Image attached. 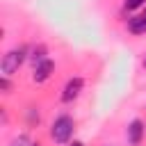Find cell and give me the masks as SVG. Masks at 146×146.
I'll return each instance as SVG.
<instances>
[{
    "instance_id": "7",
    "label": "cell",
    "mask_w": 146,
    "mask_h": 146,
    "mask_svg": "<svg viewBox=\"0 0 146 146\" xmlns=\"http://www.w3.org/2000/svg\"><path fill=\"white\" fill-rule=\"evenodd\" d=\"M46 55H48L46 46H34V48H32V55H30V59H32V64L36 66V64H41L43 59H48Z\"/></svg>"
},
{
    "instance_id": "9",
    "label": "cell",
    "mask_w": 146,
    "mask_h": 146,
    "mask_svg": "<svg viewBox=\"0 0 146 146\" xmlns=\"http://www.w3.org/2000/svg\"><path fill=\"white\" fill-rule=\"evenodd\" d=\"M146 5V0H125V9H139V7H144Z\"/></svg>"
},
{
    "instance_id": "15",
    "label": "cell",
    "mask_w": 146,
    "mask_h": 146,
    "mask_svg": "<svg viewBox=\"0 0 146 146\" xmlns=\"http://www.w3.org/2000/svg\"><path fill=\"white\" fill-rule=\"evenodd\" d=\"M34 146H39V144H34Z\"/></svg>"
},
{
    "instance_id": "14",
    "label": "cell",
    "mask_w": 146,
    "mask_h": 146,
    "mask_svg": "<svg viewBox=\"0 0 146 146\" xmlns=\"http://www.w3.org/2000/svg\"><path fill=\"white\" fill-rule=\"evenodd\" d=\"M144 66H146V59H144Z\"/></svg>"
},
{
    "instance_id": "5",
    "label": "cell",
    "mask_w": 146,
    "mask_h": 146,
    "mask_svg": "<svg viewBox=\"0 0 146 146\" xmlns=\"http://www.w3.org/2000/svg\"><path fill=\"white\" fill-rule=\"evenodd\" d=\"M52 71H55V62L48 57V59H43L41 64L34 66V71H32V80H34V82H46V80L52 75Z\"/></svg>"
},
{
    "instance_id": "1",
    "label": "cell",
    "mask_w": 146,
    "mask_h": 146,
    "mask_svg": "<svg viewBox=\"0 0 146 146\" xmlns=\"http://www.w3.org/2000/svg\"><path fill=\"white\" fill-rule=\"evenodd\" d=\"M73 130H75V121L68 114H59L50 125V137L55 144H68L73 137Z\"/></svg>"
},
{
    "instance_id": "10",
    "label": "cell",
    "mask_w": 146,
    "mask_h": 146,
    "mask_svg": "<svg viewBox=\"0 0 146 146\" xmlns=\"http://www.w3.org/2000/svg\"><path fill=\"white\" fill-rule=\"evenodd\" d=\"M0 89H2V94H9V91H11V84H9L7 75H2V78H0Z\"/></svg>"
},
{
    "instance_id": "2",
    "label": "cell",
    "mask_w": 146,
    "mask_h": 146,
    "mask_svg": "<svg viewBox=\"0 0 146 146\" xmlns=\"http://www.w3.org/2000/svg\"><path fill=\"white\" fill-rule=\"evenodd\" d=\"M25 48H11V50H7L5 55H2V62H0V71H2V75H14L18 68H21V64L25 62Z\"/></svg>"
},
{
    "instance_id": "4",
    "label": "cell",
    "mask_w": 146,
    "mask_h": 146,
    "mask_svg": "<svg viewBox=\"0 0 146 146\" xmlns=\"http://www.w3.org/2000/svg\"><path fill=\"white\" fill-rule=\"evenodd\" d=\"M144 132H146L144 121H141V119H132V121L128 123V130H125L128 144H130V146H139V144H141V139H144Z\"/></svg>"
},
{
    "instance_id": "3",
    "label": "cell",
    "mask_w": 146,
    "mask_h": 146,
    "mask_svg": "<svg viewBox=\"0 0 146 146\" xmlns=\"http://www.w3.org/2000/svg\"><path fill=\"white\" fill-rule=\"evenodd\" d=\"M82 89H84V78H80V75L71 78V80L64 84V89H62V100H64V103H73V100L82 94Z\"/></svg>"
},
{
    "instance_id": "11",
    "label": "cell",
    "mask_w": 146,
    "mask_h": 146,
    "mask_svg": "<svg viewBox=\"0 0 146 146\" xmlns=\"http://www.w3.org/2000/svg\"><path fill=\"white\" fill-rule=\"evenodd\" d=\"M68 146H84V144H82V141H78V139H75V141H71V144H68Z\"/></svg>"
},
{
    "instance_id": "13",
    "label": "cell",
    "mask_w": 146,
    "mask_h": 146,
    "mask_svg": "<svg viewBox=\"0 0 146 146\" xmlns=\"http://www.w3.org/2000/svg\"><path fill=\"white\" fill-rule=\"evenodd\" d=\"M105 146H114V144H105Z\"/></svg>"
},
{
    "instance_id": "6",
    "label": "cell",
    "mask_w": 146,
    "mask_h": 146,
    "mask_svg": "<svg viewBox=\"0 0 146 146\" xmlns=\"http://www.w3.org/2000/svg\"><path fill=\"white\" fill-rule=\"evenodd\" d=\"M128 30L132 34H146V16H132L128 21Z\"/></svg>"
},
{
    "instance_id": "8",
    "label": "cell",
    "mask_w": 146,
    "mask_h": 146,
    "mask_svg": "<svg viewBox=\"0 0 146 146\" xmlns=\"http://www.w3.org/2000/svg\"><path fill=\"white\" fill-rule=\"evenodd\" d=\"M9 146H34V144H32V139L27 135H18V137H14L9 141Z\"/></svg>"
},
{
    "instance_id": "12",
    "label": "cell",
    "mask_w": 146,
    "mask_h": 146,
    "mask_svg": "<svg viewBox=\"0 0 146 146\" xmlns=\"http://www.w3.org/2000/svg\"><path fill=\"white\" fill-rule=\"evenodd\" d=\"M141 16H146V7H144V14H141Z\"/></svg>"
}]
</instances>
